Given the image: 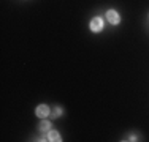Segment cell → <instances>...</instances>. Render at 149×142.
Masks as SVG:
<instances>
[{
    "mask_svg": "<svg viewBox=\"0 0 149 142\" xmlns=\"http://www.w3.org/2000/svg\"><path fill=\"white\" fill-rule=\"evenodd\" d=\"M38 126H40V131H43V133H46V131H48L49 128H51V123H49L48 120H41V122H40V125H38Z\"/></svg>",
    "mask_w": 149,
    "mask_h": 142,
    "instance_id": "cell-5",
    "label": "cell"
},
{
    "mask_svg": "<svg viewBox=\"0 0 149 142\" xmlns=\"http://www.w3.org/2000/svg\"><path fill=\"white\" fill-rule=\"evenodd\" d=\"M49 114H51V111H49V108L46 104H40L37 108V115L40 117V119H45V117H48Z\"/></svg>",
    "mask_w": 149,
    "mask_h": 142,
    "instance_id": "cell-3",
    "label": "cell"
},
{
    "mask_svg": "<svg viewBox=\"0 0 149 142\" xmlns=\"http://www.w3.org/2000/svg\"><path fill=\"white\" fill-rule=\"evenodd\" d=\"M106 19H108V22L113 24V26H118L120 22V16L118 14V11H114V10H108V11H106Z\"/></svg>",
    "mask_w": 149,
    "mask_h": 142,
    "instance_id": "cell-2",
    "label": "cell"
},
{
    "mask_svg": "<svg viewBox=\"0 0 149 142\" xmlns=\"http://www.w3.org/2000/svg\"><path fill=\"white\" fill-rule=\"evenodd\" d=\"M48 139H49V141H54V142L60 141V134H59V131H49Z\"/></svg>",
    "mask_w": 149,
    "mask_h": 142,
    "instance_id": "cell-4",
    "label": "cell"
},
{
    "mask_svg": "<svg viewBox=\"0 0 149 142\" xmlns=\"http://www.w3.org/2000/svg\"><path fill=\"white\" fill-rule=\"evenodd\" d=\"M91 30L95 32V33H98V32L103 30V19H102L100 16L94 17V19L91 21Z\"/></svg>",
    "mask_w": 149,
    "mask_h": 142,
    "instance_id": "cell-1",
    "label": "cell"
},
{
    "mask_svg": "<svg viewBox=\"0 0 149 142\" xmlns=\"http://www.w3.org/2000/svg\"><path fill=\"white\" fill-rule=\"evenodd\" d=\"M51 115H52V117H59V115H62V109H60V108H56L54 111H52Z\"/></svg>",
    "mask_w": 149,
    "mask_h": 142,
    "instance_id": "cell-6",
    "label": "cell"
}]
</instances>
